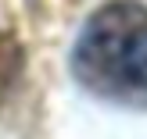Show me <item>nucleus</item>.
Returning <instances> with one entry per match:
<instances>
[{
  "mask_svg": "<svg viewBox=\"0 0 147 139\" xmlns=\"http://www.w3.org/2000/svg\"><path fill=\"white\" fill-rule=\"evenodd\" d=\"M68 64L86 93L147 111V7L136 0H115L93 11Z\"/></svg>",
  "mask_w": 147,
  "mask_h": 139,
  "instance_id": "1",
  "label": "nucleus"
},
{
  "mask_svg": "<svg viewBox=\"0 0 147 139\" xmlns=\"http://www.w3.org/2000/svg\"><path fill=\"white\" fill-rule=\"evenodd\" d=\"M18 64H22V54H18V43L11 36H0V93L14 82L18 75Z\"/></svg>",
  "mask_w": 147,
  "mask_h": 139,
  "instance_id": "2",
  "label": "nucleus"
}]
</instances>
